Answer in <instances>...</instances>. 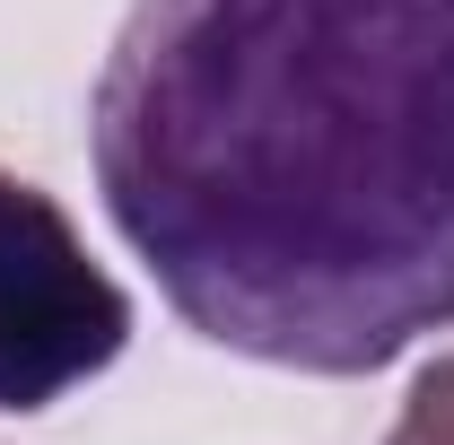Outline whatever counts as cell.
<instances>
[{
  "instance_id": "obj_1",
  "label": "cell",
  "mask_w": 454,
  "mask_h": 445,
  "mask_svg": "<svg viewBox=\"0 0 454 445\" xmlns=\"http://www.w3.org/2000/svg\"><path fill=\"white\" fill-rule=\"evenodd\" d=\"M88 158L236 358L376 376L454 332V0H131Z\"/></svg>"
},
{
  "instance_id": "obj_3",
  "label": "cell",
  "mask_w": 454,
  "mask_h": 445,
  "mask_svg": "<svg viewBox=\"0 0 454 445\" xmlns=\"http://www.w3.org/2000/svg\"><path fill=\"white\" fill-rule=\"evenodd\" d=\"M385 445H454V358L419 367V385H411V402H402Z\"/></svg>"
},
{
  "instance_id": "obj_2",
  "label": "cell",
  "mask_w": 454,
  "mask_h": 445,
  "mask_svg": "<svg viewBox=\"0 0 454 445\" xmlns=\"http://www.w3.org/2000/svg\"><path fill=\"white\" fill-rule=\"evenodd\" d=\"M131 340V297L27 175H0V410H53Z\"/></svg>"
}]
</instances>
